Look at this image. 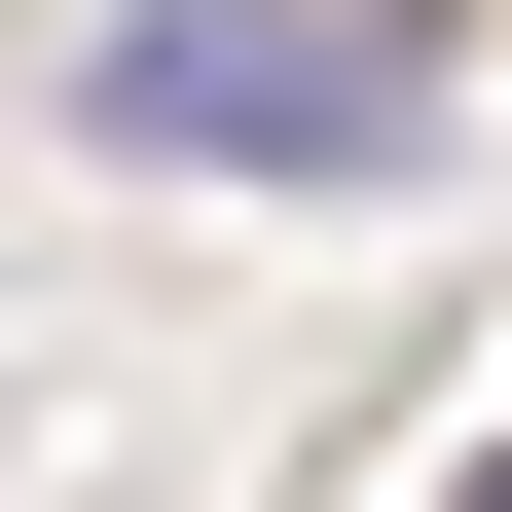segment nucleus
I'll return each mask as SVG.
<instances>
[{"mask_svg": "<svg viewBox=\"0 0 512 512\" xmlns=\"http://www.w3.org/2000/svg\"><path fill=\"white\" fill-rule=\"evenodd\" d=\"M74 110H110L147 183H403V147H439V37H403V0H147Z\"/></svg>", "mask_w": 512, "mask_h": 512, "instance_id": "f257e3e1", "label": "nucleus"}, {"mask_svg": "<svg viewBox=\"0 0 512 512\" xmlns=\"http://www.w3.org/2000/svg\"><path fill=\"white\" fill-rule=\"evenodd\" d=\"M439 512H512V439H476V476H439Z\"/></svg>", "mask_w": 512, "mask_h": 512, "instance_id": "f03ea898", "label": "nucleus"}]
</instances>
